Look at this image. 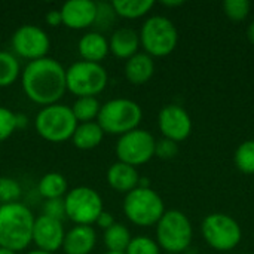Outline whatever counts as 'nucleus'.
<instances>
[{
	"label": "nucleus",
	"mask_w": 254,
	"mask_h": 254,
	"mask_svg": "<svg viewBox=\"0 0 254 254\" xmlns=\"http://www.w3.org/2000/svg\"><path fill=\"white\" fill-rule=\"evenodd\" d=\"M21 83L24 94L33 103L43 107L57 104L67 91L65 68L57 60L43 57L25 65Z\"/></svg>",
	"instance_id": "obj_1"
},
{
	"label": "nucleus",
	"mask_w": 254,
	"mask_h": 254,
	"mask_svg": "<svg viewBox=\"0 0 254 254\" xmlns=\"http://www.w3.org/2000/svg\"><path fill=\"white\" fill-rule=\"evenodd\" d=\"M34 220L31 210L21 202L0 205V247L15 253L27 249L33 243Z\"/></svg>",
	"instance_id": "obj_2"
},
{
	"label": "nucleus",
	"mask_w": 254,
	"mask_h": 254,
	"mask_svg": "<svg viewBox=\"0 0 254 254\" xmlns=\"http://www.w3.org/2000/svg\"><path fill=\"white\" fill-rule=\"evenodd\" d=\"M143 119V110L138 103L129 98H113L101 104L97 122L104 134L124 135L138 128Z\"/></svg>",
	"instance_id": "obj_3"
},
{
	"label": "nucleus",
	"mask_w": 254,
	"mask_h": 254,
	"mask_svg": "<svg viewBox=\"0 0 254 254\" xmlns=\"http://www.w3.org/2000/svg\"><path fill=\"white\" fill-rule=\"evenodd\" d=\"M193 238L189 217L180 210H168L156 223V243L165 253L180 254L186 252Z\"/></svg>",
	"instance_id": "obj_4"
},
{
	"label": "nucleus",
	"mask_w": 254,
	"mask_h": 254,
	"mask_svg": "<svg viewBox=\"0 0 254 254\" xmlns=\"http://www.w3.org/2000/svg\"><path fill=\"white\" fill-rule=\"evenodd\" d=\"M34 125L42 138L51 143H63L71 140L77 127V121L70 106L57 103L40 109L36 115Z\"/></svg>",
	"instance_id": "obj_5"
},
{
	"label": "nucleus",
	"mask_w": 254,
	"mask_h": 254,
	"mask_svg": "<svg viewBox=\"0 0 254 254\" xmlns=\"http://www.w3.org/2000/svg\"><path fill=\"white\" fill-rule=\"evenodd\" d=\"M124 213L137 226H156L165 213V205L159 193L152 188H135L125 195Z\"/></svg>",
	"instance_id": "obj_6"
},
{
	"label": "nucleus",
	"mask_w": 254,
	"mask_h": 254,
	"mask_svg": "<svg viewBox=\"0 0 254 254\" xmlns=\"http://www.w3.org/2000/svg\"><path fill=\"white\" fill-rule=\"evenodd\" d=\"M144 52L153 57L170 55L179 42V31L173 21L162 15H153L144 21L138 33Z\"/></svg>",
	"instance_id": "obj_7"
},
{
	"label": "nucleus",
	"mask_w": 254,
	"mask_h": 254,
	"mask_svg": "<svg viewBox=\"0 0 254 254\" xmlns=\"http://www.w3.org/2000/svg\"><path fill=\"white\" fill-rule=\"evenodd\" d=\"M65 82L67 91L76 95V98L95 97L106 89L109 74L100 63L80 60L65 68Z\"/></svg>",
	"instance_id": "obj_8"
},
{
	"label": "nucleus",
	"mask_w": 254,
	"mask_h": 254,
	"mask_svg": "<svg viewBox=\"0 0 254 254\" xmlns=\"http://www.w3.org/2000/svg\"><path fill=\"white\" fill-rule=\"evenodd\" d=\"M204 241L216 252H231L243 240L240 223L225 213L208 214L201 225Z\"/></svg>",
	"instance_id": "obj_9"
},
{
	"label": "nucleus",
	"mask_w": 254,
	"mask_h": 254,
	"mask_svg": "<svg viewBox=\"0 0 254 254\" xmlns=\"http://www.w3.org/2000/svg\"><path fill=\"white\" fill-rule=\"evenodd\" d=\"M65 217L74 225L91 226L104 211L103 199L97 190L89 186H76L64 196Z\"/></svg>",
	"instance_id": "obj_10"
},
{
	"label": "nucleus",
	"mask_w": 254,
	"mask_h": 254,
	"mask_svg": "<svg viewBox=\"0 0 254 254\" xmlns=\"http://www.w3.org/2000/svg\"><path fill=\"white\" fill-rule=\"evenodd\" d=\"M155 137L149 131L137 128L119 137L115 152L118 161L131 167H138L155 156Z\"/></svg>",
	"instance_id": "obj_11"
},
{
	"label": "nucleus",
	"mask_w": 254,
	"mask_h": 254,
	"mask_svg": "<svg viewBox=\"0 0 254 254\" xmlns=\"http://www.w3.org/2000/svg\"><path fill=\"white\" fill-rule=\"evenodd\" d=\"M10 43L18 57L27 58L30 61L46 57L51 48V40L46 31L33 24H24L18 27L12 34Z\"/></svg>",
	"instance_id": "obj_12"
},
{
	"label": "nucleus",
	"mask_w": 254,
	"mask_h": 254,
	"mask_svg": "<svg viewBox=\"0 0 254 254\" xmlns=\"http://www.w3.org/2000/svg\"><path fill=\"white\" fill-rule=\"evenodd\" d=\"M158 127L164 138L180 143L190 135L192 119L183 107L177 104H168L162 107L158 115Z\"/></svg>",
	"instance_id": "obj_13"
},
{
	"label": "nucleus",
	"mask_w": 254,
	"mask_h": 254,
	"mask_svg": "<svg viewBox=\"0 0 254 254\" xmlns=\"http://www.w3.org/2000/svg\"><path fill=\"white\" fill-rule=\"evenodd\" d=\"M64 235L65 231L61 220L51 219L43 214L36 217L33 226V243L36 244L37 250L48 253L58 252L63 247Z\"/></svg>",
	"instance_id": "obj_14"
},
{
	"label": "nucleus",
	"mask_w": 254,
	"mask_h": 254,
	"mask_svg": "<svg viewBox=\"0 0 254 254\" xmlns=\"http://www.w3.org/2000/svg\"><path fill=\"white\" fill-rule=\"evenodd\" d=\"M63 24L71 30H83L98 19V4L92 0H68L61 9Z\"/></svg>",
	"instance_id": "obj_15"
},
{
	"label": "nucleus",
	"mask_w": 254,
	"mask_h": 254,
	"mask_svg": "<svg viewBox=\"0 0 254 254\" xmlns=\"http://www.w3.org/2000/svg\"><path fill=\"white\" fill-rule=\"evenodd\" d=\"M97 246V234L92 226L76 225L65 232L63 250L65 254H91Z\"/></svg>",
	"instance_id": "obj_16"
},
{
	"label": "nucleus",
	"mask_w": 254,
	"mask_h": 254,
	"mask_svg": "<svg viewBox=\"0 0 254 254\" xmlns=\"http://www.w3.org/2000/svg\"><path fill=\"white\" fill-rule=\"evenodd\" d=\"M107 183L109 186L119 193H129L135 188H138L140 174L135 167L124 164L121 161L112 164L107 170Z\"/></svg>",
	"instance_id": "obj_17"
},
{
	"label": "nucleus",
	"mask_w": 254,
	"mask_h": 254,
	"mask_svg": "<svg viewBox=\"0 0 254 254\" xmlns=\"http://www.w3.org/2000/svg\"><path fill=\"white\" fill-rule=\"evenodd\" d=\"M140 48V36L135 30L122 27L113 31V34L109 39V49L110 52L121 58V60H129L132 55L138 52Z\"/></svg>",
	"instance_id": "obj_18"
},
{
	"label": "nucleus",
	"mask_w": 254,
	"mask_h": 254,
	"mask_svg": "<svg viewBox=\"0 0 254 254\" xmlns=\"http://www.w3.org/2000/svg\"><path fill=\"white\" fill-rule=\"evenodd\" d=\"M77 51H79V55L82 57L83 61L101 63L107 57V54L110 52L109 40L101 33L89 31L79 39Z\"/></svg>",
	"instance_id": "obj_19"
},
{
	"label": "nucleus",
	"mask_w": 254,
	"mask_h": 254,
	"mask_svg": "<svg viewBox=\"0 0 254 254\" xmlns=\"http://www.w3.org/2000/svg\"><path fill=\"white\" fill-rule=\"evenodd\" d=\"M155 73V61L146 52H137L125 63V77L132 85H144Z\"/></svg>",
	"instance_id": "obj_20"
},
{
	"label": "nucleus",
	"mask_w": 254,
	"mask_h": 254,
	"mask_svg": "<svg viewBox=\"0 0 254 254\" xmlns=\"http://www.w3.org/2000/svg\"><path fill=\"white\" fill-rule=\"evenodd\" d=\"M103 138H104V131L100 127V124L94 121V122L77 124L71 141L80 150H91L100 146Z\"/></svg>",
	"instance_id": "obj_21"
},
{
	"label": "nucleus",
	"mask_w": 254,
	"mask_h": 254,
	"mask_svg": "<svg viewBox=\"0 0 254 254\" xmlns=\"http://www.w3.org/2000/svg\"><path fill=\"white\" fill-rule=\"evenodd\" d=\"M39 195L46 199H58L64 198L68 192V183L67 179L60 173H46L40 177L37 183Z\"/></svg>",
	"instance_id": "obj_22"
},
{
	"label": "nucleus",
	"mask_w": 254,
	"mask_h": 254,
	"mask_svg": "<svg viewBox=\"0 0 254 254\" xmlns=\"http://www.w3.org/2000/svg\"><path fill=\"white\" fill-rule=\"evenodd\" d=\"M131 240L132 237L129 229L122 223H115L103 234V241L104 246L107 247V252L113 253H125Z\"/></svg>",
	"instance_id": "obj_23"
},
{
	"label": "nucleus",
	"mask_w": 254,
	"mask_h": 254,
	"mask_svg": "<svg viewBox=\"0 0 254 254\" xmlns=\"http://www.w3.org/2000/svg\"><path fill=\"white\" fill-rule=\"evenodd\" d=\"M110 4L116 15L127 19H137L147 15L155 6V1L153 0H115Z\"/></svg>",
	"instance_id": "obj_24"
},
{
	"label": "nucleus",
	"mask_w": 254,
	"mask_h": 254,
	"mask_svg": "<svg viewBox=\"0 0 254 254\" xmlns=\"http://www.w3.org/2000/svg\"><path fill=\"white\" fill-rule=\"evenodd\" d=\"M101 109V103L97 97H79L71 106V112L77 121V124L94 122L98 118Z\"/></svg>",
	"instance_id": "obj_25"
},
{
	"label": "nucleus",
	"mask_w": 254,
	"mask_h": 254,
	"mask_svg": "<svg viewBox=\"0 0 254 254\" xmlns=\"http://www.w3.org/2000/svg\"><path fill=\"white\" fill-rule=\"evenodd\" d=\"M21 65L16 58L9 51H0V88L10 86L19 76Z\"/></svg>",
	"instance_id": "obj_26"
},
{
	"label": "nucleus",
	"mask_w": 254,
	"mask_h": 254,
	"mask_svg": "<svg viewBox=\"0 0 254 254\" xmlns=\"http://www.w3.org/2000/svg\"><path fill=\"white\" fill-rule=\"evenodd\" d=\"M234 161L241 173L254 174V140H247L238 146Z\"/></svg>",
	"instance_id": "obj_27"
},
{
	"label": "nucleus",
	"mask_w": 254,
	"mask_h": 254,
	"mask_svg": "<svg viewBox=\"0 0 254 254\" xmlns=\"http://www.w3.org/2000/svg\"><path fill=\"white\" fill-rule=\"evenodd\" d=\"M21 193H22L21 185L15 179L6 176L0 177V205L18 202Z\"/></svg>",
	"instance_id": "obj_28"
},
{
	"label": "nucleus",
	"mask_w": 254,
	"mask_h": 254,
	"mask_svg": "<svg viewBox=\"0 0 254 254\" xmlns=\"http://www.w3.org/2000/svg\"><path fill=\"white\" fill-rule=\"evenodd\" d=\"M125 254H161V247L155 240L140 235L131 240Z\"/></svg>",
	"instance_id": "obj_29"
},
{
	"label": "nucleus",
	"mask_w": 254,
	"mask_h": 254,
	"mask_svg": "<svg viewBox=\"0 0 254 254\" xmlns=\"http://www.w3.org/2000/svg\"><path fill=\"white\" fill-rule=\"evenodd\" d=\"M250 1L249 0H226L223 3V12L231 21H244L250 13Z\"/></svg>",
	"instance_id": "obj_30"
},
{
	"label": "nucleus",
	"mask_w": 254,
	"mask_h": 254,
	"mask_svg": "<svg viewBox=\"0 0 254 254\" xmlns=\"http://www.w3.org/2000/svg\"><path fill=\"white\" fill-rule=\"evenodd\" d=\"M18 129L16 113H13L7 107L0 106V143L7 140Z\"/></svg>",
	"instance_id": "obj_31"
},
{
	"label": "nucleus",
	"mask_w": 254,
	"mask_h": 254,
	"mask_svg": "<svg viewBox=\"0 0 254 254\" xmlns=\"http://www.w3.org/2000/svg\"><path fill=\"white\" fill-rule=\"evenodd\" d=\"M42 214L48 216L51 219L61 220L65 217V205H64V198L58 199H46L42 205Z\"/></svg>",
	"instance_id": "obj_32"
},
{
	"label": "nucleus",
	"mask_w": 254,
	"mask_h": 254,
	"mask_svg": "<svg viewBox=\"0 0 254 254\" xmlns=\"http://www.w3.org/2000/svg\"><path fill=\"white\" fill-rule=\"evenodd\" d=\"M179 153V144L168 138H161L155 146V156L161 159H173Z\"/></svg>",
	"instance_id": "obj_33"
},
{
	"label": "nucleus",
	"mask_w": 254,
	"mask_h": 254,
	"mask_svg": "<svg viewBox=\"0 0 254 254\" xmlns=\"http://www.w3.org/2000/svg\"><path fill=\"white\" fill-rule=\"evenodd\" d=\"M103 231H106V229H109L110 226H113L116 222H115V217H113V214L110 213V211H103L100 216H98V219H97V222H95Z\"/></svg>",
	"instance_id": "obj_34"
},
{
	"label": "nucleus",
	"mask_w": 254,
	"mask_h": 254,
	"mask_svg": "<svg viewBox=\"0 0 254 254\" xmlns=\"http://www.w3.org/2000/svg\"><path fill=\"white\" fill-rule=\"evenodd\" d=\"M45 19H46V22H48L49 25H52V27H57V25L63 24V18H61L60 9H51V10L46 13Z\"/></svg>",
	"instance_id": "obj_35"
},
{
	"label": "nucleus",
	"mask_w": 254,
	"mask_h": 254,
	"mask_svg": "<svg viewBox=\"0 0 254 254\" xmlns=\"http://www.w3.org/2000/svg\"><path fill=\"white\" fill-rule=\"evenodd\" d=\"M247 37H249V40L254 45V21L249 25V28H247Z\"/></svg>",
	"instance_id": "obj_36"
},
{
	"label": "nucleus",
	"mask_w": 254,
	"mask_h": 254,
	"mask_svg": "<svg viewBox=\"0 0 254 254\" xmlns=\"http://www.w3.org/2000/svg\"><path fill=\"white\" fill-rule=\"evenodd\" d=\"M162 4H164V6H168V7H177V6L185 4V1H182V0H176V1H162Z\"/></svg>",
	"instance_id": "obj_37"
},
{
	"label": "nucleus",
	"mask_w": 254,
	"mask_h": 254,
	"mask_svg": "<svg viewBox=\"0 0 254 254\" xmlns=\"http://www.w3.org/2000/svg\"><path fill=\"white\" fill-rule=\"evenodd\" d=\"M0 254H18V253H15V252H12V250H7V249L0 247Z\"/></svg>",
	"instance_id": "obj_38"
},
{
	"label": "nucleus",
	"mask_w": 254,
	"mask_h": 254,
	"mask_svg": "<svg viewBox=\"0 0 254 254\" xmlns=\"http://www.w3.org/2000/svg\"><path fill=\"white\" fill-rule=\"evenodd\" d=\"M27 254H54V253H48V252H42V250H33V252H30V253Z\"/></svg>",
	"instance_id": "obj_39"
},
{
	"label": "nucleus",
	"mask_w": 254,
	"mask_h": 254,
	"mask_svg": "<svg viewBox=\"0 0 254 254\" xmlns=\"http://www.w3.org/2000/svg\"><path fill=\"white\" fill-rule=\"evenodd\" d=\"M104 254H125V253H113V252H106Z\"/></svg>",
	"instance_id": "obj_40"
},
{
	"label": "nucleus",
	"mask_w": 254,
	"mask_h": 254,
	"mask_svg": "<svg viewBox=\"0 0 254 254\" xmlns=\"http://www.w3.org/2000/svg\"><path fill=\"white\" fill-rule=\"evenodd\" d=\"M165 254H171V253H165Z\"/></svg>",
	"instance_id": "obj_41"
},
{
	"label": "nucleus",
	"mask_w": 254,
	"mask_h": 254,
	"mask_svg": "<svg viewBox=\"0 0 254 254\" xmlns=\"http://www.w3.org/2000/svg\"><path fill=\"white\" fill-rule=\"evenodd\" d=\"M244 254H246V253H244Z\"/></svg>",
	"instance_id": "obj_42"
}]
</instances>
